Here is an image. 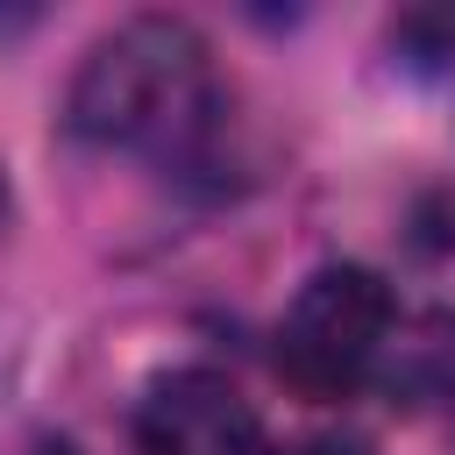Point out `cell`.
I'll return each instance as SVG.
<instances>
[{
	"label": "cell",
	"instance_id": "6da1fadb",
	"mask_svg": "<svg viewBox=\"0 0 455 455\" xmlns=\"http://www.w3.org/2000/svg\"><path fill=\"white\" fill-rule=\"evenodd\" d=\"M64 128L92 149L149 156L178 178L213 171L228 142V85L206 36L185 14H128L85 50L64 92Z\"/></svg>",
	"mask_w": 455,
	"mask_h": 455
},
{
	"label": "cell",
	"instance_id": "7a4b0ae2",
	"mask_svg": "<svg viewBox=\"0 0 455 455\" xmlns=\"http://www.w3.org/2000/svg\"><path fill=\"white\" fill-rule=\"evenodd\" d=\"M391 334H398L391 284L363 263H327L291 291L277 320V370L306 398H355L384 370Z\"/></svg>",
	"mask_w": 455,
	"mask_h": 455
},
{
	"label": "cell",
	"instance_id": "3957f363",
	"mask_svg": "<svg viewBox=\"0 0 455 455\" xmlns=\"http://www.w3.org/2000/svg\"><path fill=\"white\" fill-rule=\"evenodd\" d=\"M128 434L142 455H256L263 448L256 398L206 363H178L149 377L128 412Z\"/></svg>",
	"mask_w": 455,
	"mask_h": 455
},
{
	"label": "cell",
	"instance_id": "277c9868",
	"mask_svg": "<svg viewBox=\"0 0 455 455\" xmlns=\"http://www.w3.org/2000/svg\"><path fill=\"white\" fill-rule=\"evenodd\" d=\"M384 43L405 71H448L455 64V7H405Z\"/></svg>",
	"mask_w": 455,
	"mask_h": 455
},
{
	"label": "cell",
	"instance_id": "5b68a950",
	"mask_svg": "<svg viewBox=\"0 0 455 455\" xmlns=\"http://www.w3.org/2000/svg\"><path fill=\"white\" fill-rule=\"evenodd\" d=\"M256 455H370L363 441L348 434H306V441H284V448H256Z\"/></svg>",
	"mask_w": 455,
	"mask_h": 455
},
{
	"label": "cell",
	"instance_id": "8992f818",
	"mask_svg": "<svg viewBox=\"0 0 455 455\" xmlns=\"http://www.w3.org/2000/svg\"><path fill=\"white\" fill-rule=\"evenodd\" d=\"M7 220H14V185H7V164H0V235H7Z\"/></svg>",
	"mask_w": 455,
	"mask_h": 455
},
{
	"label": "cell",
	"instance_id": "52a82bcc",
	"mask_svg": "<svg viewBox=\"0 0 455 455\" xmlns=\"http://www.w3.org/2000/svg\"><path fill=\"white\" fill-rule=\"evenodd\" d=\"M36 455H78V448H64V441H43V448H36Z\"/></svg>",
	"mask_w": 455,
	"mask_h": 455
},
{
	"label": "cell",
	"instance_id": "ba28073f",
	"mask_svg": "<svg viewBox=\"0 0 455 455\" xmlns=\"http://www.w3.org/2000/svg\"><path fill=\"white\" fill-rule=\"evenodd\" d=\"M448 398H455V391H448Z\"/></svg>",
	"mask_w": 455,
	"mask_h": 455
}]
</instances>
